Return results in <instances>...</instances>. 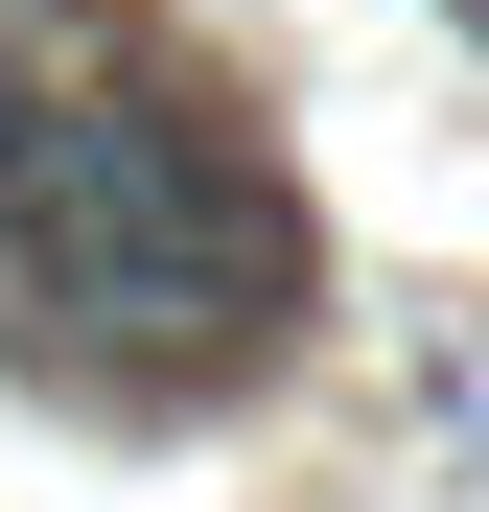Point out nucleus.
Listing matches in <instances>:
<instances>
[{"mask_svg":"<svg viewBox=\"0 0 489 512\" xmlns=\"http://www.w3.org/2000/svg\"><path fill=\"white\" fill-rule=\"evenodd\" d=\"M0 303L70 373H233V350H280L303 233L233 140L140 94H0Z\"/></svg>","mask_w":489,"mask_h":512,"instance_id":"nucleus-1","label":"nucleus"}]
</instances>
